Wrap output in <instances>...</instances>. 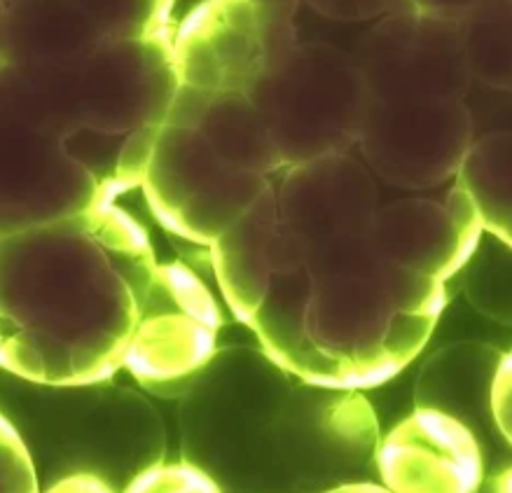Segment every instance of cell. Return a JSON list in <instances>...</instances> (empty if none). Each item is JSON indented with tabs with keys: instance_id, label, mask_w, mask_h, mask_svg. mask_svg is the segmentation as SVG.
I'll list each match as a JSON object with an SVG mask.
<instances>
[{
	"instance_id": "6da1fadb",
	"label": "cell",
	"mask_w": 512,
	"mask_h": 493,
	"mask_svg": "<svg viewBox=\"0 0 512 493\" xmlns=\"http://www.w3.org/2000/svg\"><path fill=\"white\" fill-rule=\"evenodd\" d=\"M220 309L181 262H159L141 222L103 201L0 239V367L38 386L129 370L178 398L218 349Z\"/></svg>"
},
{
	"instance_id": "7a4b0ae2",
	"label": "cell",
	"mask_w": 512,
	"mask_h": 493,
	"mask_svg": "<svg viewBox=\"0 0 512 493\" xmlns=\"http://www.w3.org/2000/svg\"><path fill=\"white\" fill-rule=\"evenodd\" d=\"M185 463L220 493H323L375 468L377 414L361 391L309 384L260 346L213 351L178 395ZM377 470V468H375Z\"/></svg>"
},
{
	"instance_id": "3957f363",
	"label": "cell",
	"mask_w": 512,
	"mask_h": 493,
	"mask_svg": "<svg viewBox=\"0 0 512 493\" xmlns=\"http://www.w3.org/2000/svg\"><path fill=\"white\" fill-rule=\"evenodd\" d=\"M372 220L274 262L246 323L269 358L309 384H386L424 351L447 304V283L386 258Z\"/></svg>"
},
{
	"instance_id": "277c9868",
	"label": "cell",
	"mask_w": 512,
	"mask_h": 493,
	"mask_svg": "<svg viewBox=\"0 0 512 493\" xmlns=\"http://www.w3.org/2000/svg\"><path fill=\"white\" fill-rule=\"evenodd\" d=\"M330 26L248 0H204L178 26L181 85L237 92L265 124L283 166L354 152L368 94Z\"/></svg>"
},
{
	"instance_id": "5b68a950",
	"label": "cell",
	"mask_w": 512,
	"mask_h": 493,
	"mask_svg": "<svg viewBox=\"0 0 512 493\" xmlns=\"http://www.w3.org/2000/svg\"><path fill=\"white\" fill-rule=\"evenodd\" d=\"M279 169L272 138L244 96L178 82L141 187L166 229L211 246Z\"/></svg>"
},
{
	"instance_id": "8992f818",
	"label": "cell",
	"mask_w": 512,
	"mask_h": 493,
	"mask_svg": "<svg viewBox=\"0 0 512 493\" xmlns=\"http://www.w3.org/2000/svg\"><path fill=\"white\" fill-rule=\"evenodd\" d=\"M5 106L59 138L155 136L178 87L171 31L113 40L47 66H3Z\"/></svg>"
},
{
	"instance_id": "52a82bcc",
	"label": "cell",
	"mask_w": 512,
	"mask_h": 493,
	"mask_svg": "<svg viewBox=\"0 0 512 493\" xmlns=\"http://www.w3.org/2000/svg\"><path fill=\"white\" fill-rule=\"evenodd\" d=\"M473 141L468 99H368L354 150L372 178L421 192L454 180Z\"/></svg>"
},
{
	"instance_id": "ba28073f",
	"label": "cell",
	"mask_w": 512,
	"mask_h": 493,
	"mask_svg": "<svg viewBox=\"0 0 512 493\" xmlns=\"http://www.w3.org/2000/svg\"><path fill=\"white\" fill-rule=\"evenodd\" d=\"M349 54L375 101L468 99L459 22L407 8L356 31Z\"/></svg>"
},
{
	"instance_id": "9c48e42d",
	"label": "cell",
	"mask_w": 512,
	"mask_h": 493,
	"mask_svg": "<svg viewBox=\"0 0 512 493\" xmlns=\"http://www.w3.org/2000/svg\"><path fill=\"white\" fill-rule=\"evenodd\" d=\"M5 87V82H3ZM110 197L68 155L64 138L33 127L0 103V239L82 213Z\"/></svg>"
},
{
	"instance_id": "30bf717a",
	"label": "cell",
	"mask_w": 512,
	"mask_h": 493,
	"mask_svg": "<svg viewBox=\"0 0 512 493\" xmlns=\"http://www.w3.org/2000/svg\"><path fill=\"white\" fill-rule=\"evenodd\" d=\"M375 468L391 493H475L484 477V444L452 416L414 409L379 440Z\"/></svg>"
},
{
	"instance_id": "8fae6325",
	"label": "cell",
	"mask_w": 512,
	"mask_h": 493,
	"mask_svg": "<svg viewBox=\"0 0 512 493\" xmlns=\"http://www.w3.org/2000/svg\"><path fill=\"white\" fill-rule=\"evenodd\" d=\"M372 234L391 262L447 283L461 272L484 232L473 204L454 185L445 199L410 197L379 204Z\"/></svg>"
},
{
	"instance_id": "7c38bea8",
	"label": "cell",
	"mask_w": 512,
	"mask_h": 493,
	"mask_svg": "<svg viewBox=\"0 0 512 493\" xmlns=\"http://www.w3.org/2000/svg\"><path fill=\"white\" fill-rule=\"evenodd\" d=\"M508 356V351L484 342H459L435 351L414 384V409H435L452 416L473 430L482 444L487 435L508 442L498 433L491 414L498 367Z\"/></svg>"
},
{
	"instance_id": "4fadbf2b",
	"label": "cell",
	"mask_w": 512,
	"mask_h": 493,
	"mask_svg": "<svg viewBox=\"0 0 512 493\" xmlns=\"http://www.w3.org/2000/svg\"><path fill=\"white\" fill-rule=\"evenodd\" d=\"M510 166L512 134L508 129L475 136L456 171V187L473 204L482 232L498 241H512L510 213Z\"/></svg>"
},
{
	"instance_id": "5bb4252c",
	"label": "cell",
	"mask_w": 512,
	"mask_h": 493,
	"mask_svg": "<svg viewBox=\"0 0 512 493\" xmlns=\"http://www.w3.org/2000/svg\"><path fill=\"white\" fill-rule=\"evenodd\" d=\"M461 50L470 82L510 92L512 87V0L480 5L459 19Z\"/></svg>"
},
{
	"instance_id": "9a60e30c",
	"label": "cell",
	"mask_w": 512,
	"mask_h": 493,
	"mask_svg": "<svg viewBox=\"0 0 512 493\" xmlns=\"http://www.w3.org/2000/svg\"><path fill=\"white\" fill-rule=\"evenodd\" d=\"M466 295L477 311L494 321H510V246L482 234L466 265Z\"/></svg>"
},
{
	"instance_id": "2e32d148",
	"label": "cell",
	"mask_w": 512,
	"mask_h": 493,
	"mask_svg": "<svg viewBox=\"0 0 512 493\" xmlns=\"http://www.w3.org/2000/svg\"><path fill=\"white\" fill-rule=\"evenodd\" d=\"M262 10L290 19L330 26V29H363L393 12L412 8L407 0H248Z\"/></svg>"
},
{
	"instance_id": "e0dca14e",
	"label": "cell",
	"mask_w": 512,
	"mask_h": 493,
	"mask_svg": "<svg viewBox=\"0 0 512 493\" xmlns=\"http://www.w3.org/2000/svg\"><path fill=\"white\" fill-rule=\"evenodd\" d=\"M120 493H220V489L195 465L162 461L131 477Z\"/></svg>"
},
{
	"instance_id": "ac0fdd59",
	"label": "cell",
	"mask_w": 512,
	"mask_h": 493,
	"mask_svg": "<svg viewBox=\"0 0 512 493\" xmlns=\"http://www.w3.org/2000/svg\"><path fill=\"white\" fill-rule=\"evenodd\" d=\"M0 493H40L31 451L5 414H0Z\"/></svg>"
},
{
	"instance_id": "d6986e66",
	"label": "cell",
	"mask_w": 512,
	"mask_h": 493,
	"mask_svg": "<svg viewBox=\"0 0 512 493\" xmlns=\"http://www.w3.org/2000/svg\"><path fill=\"white\" fill-rule=\"evenodd\" d=\"M491 414L496 428L510 442V356L498 367L494 391H491Z\"/></svg>"
},
{
	"instance_id": "ffe728a7",
	"label": "cell",
	"mask_w": 512,
	"mask_h": 493,
	"mask_svg": "<svg viewBox=\"0 0 512 493\" xmlns=\"http://www.w3.org/2000/svg\"><path fill=\"white\" fill-rule=\"evenodd\" d=\"M40 493H120L113 489L101 475H92V472H73V475L61 477L54 482L47 491Z\"/></svg>"
},
{
	"instance_id": "44dd1931",
	"label": "cell",
	"mask_w": 512,
	"mask_h": 493,
	"mask_svg": "<svg viewBox=\"0 0 512 493\" xmlns=\"http://www.w3.org/2000/svg\"><path fill=\"white\" fill-rule=\"evenodd\" d=\"M414 10L428 12V15H440L449 19H459L466 12L480 8V5L496 3V0H407Z\"/></svg>"
},
{
	"instance_id": "7402d4cb",
	"label": "cell",
	"mask_w": 512,
	"mask_h": 493,
	"mask_svg": "<svg viewBox=\"0 0 512 493\" xmlns=\"http://www.w3.org/2000/svg\"><path fill=\"white\" fill-rule=\"evenodd\" d=\"M323 493H391V491L384 489L382 484H375V482H351V484L335 486V489L323 491Z\"/></svg>"
}]
</instances>
